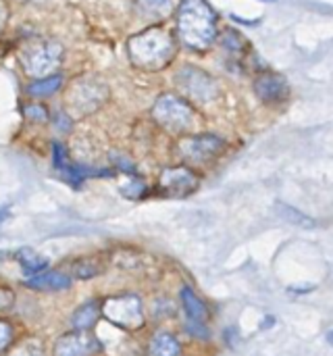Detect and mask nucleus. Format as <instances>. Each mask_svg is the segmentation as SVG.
<instances>
[{
  "mask_svg": "<svg viewBox=\"0 0 333 356\" xmlns=\"http://www.w3.org/2000/svg\"><path fill=\"white\" fill-rule=\"evenodd\" d=\"M100 317H102V300H88L73 313L71 325L77 332H92Z\"/></svg>",
  "mask_w": 333,
  "mask_h": 356,
  "instance_id": "15",
  "label": "nucleus"
},
{
  "mask_svg": "<svg viewBox=\"0 0 333 356\" xmlns=\"http://www.w3.org/2000/svg\"><path fill=\"white\" fill-rule=\"evenodd\" d=\"M102 317L115 327L127 332H138L146 323L142 302L136 294H117L102 298Z\"/></svg>",
  "mask_w": 333,
  "mask_h": 356,
  "instance_id": "3",
  "label": "nucleus"
},
{
  "mask_svg": "<svg viewBox=\"0 0 333 356\" xmlns=\"http://www.w3.org/2000/svg\"><path fill=\"white\" fill-rule=\"evenodd\" d=\"M327 338H330V340H333V334H330V336H327Z\"/></svg>",
  "mask_w": 333,
  "mask_h": 356,
  "instance_id": "29",
  "label": "nucleus"
},
{
  "mask_svg": "<svg viewBox=\"0 0 333 356\" xmlns=\"http://www.w3.org/2000/svg\"><path fill=\"white\" fill-rule=\"evenodd\" d=\"M225 150V142L215 134L186 136L179 140L181 156L192 165H206Z\"/></svg>",
  "mask_w": 333,
  "mask_h": 356,
  "instance_id": "8",
  "label": "nucleus"
},
{
  "mask_svg": "<svg viewBox=\"0 0 333 356\" xmlns=\"http://www.w3.org/2000/svg\"><path fill=\"white\" fill-rule=\"evenodd\" d=\"M284 211L288 213V219H290V221H298V223H302V225H311V221H309L304 215H300V213H296V211H292V209H288V207H284Z\"/></svg>",
  "mask_w": 333,
  "mask_h": 356,
  "instance_id": "27",
  "label": "nucleus"
},
{
  "mask_svg": "<svg viewBox=\"0 0 333 356\" xmlns=\"http://www.w3.org/2000/svg\"><path fill=\"white\" fill-rule=\"evenodd\" d=\"M175 0H136L133 10L144 21H165L171 17Z\"/></svg>",
  "mask_w": 333,
  "mask_h": 356,
  "instance_id": "14",
  "label": "nucleus"
},
{
  "mask_svg": "<svg viewBox=\"0 0 333 356\" xmlns=\"http://www.w3.org/2000/svg\"><path fill=\"white\" fill-rule=\"evenodd\" d=\"M108 98V88L100 79H77L67 92V108L73 117L96 113Z\"/></svg>",
  "mask_w": 333,
  "mask_h": 356,
  "instance_id": "5",
  "label": "nucleus"
},
{
  "mask_svg": "<svg viewBox=\"0 0 333 356\" xmlns=\"http://www.w3.org/2000/svg\"><path fill=\"white\" fill-rule=\"evenodd\" d=\"M25 286L38 292H60V290L71 288V277L69 273H63V271H42V273L31 275L25 282Z\"/></svg>",
  "mask_w": 333,
  "mask_h": 356,
  "instance_id": "13",
  "label": "nucleus"
},
{
  "mask_svg": "<svg viewBox=\"0 0 333 356\" xmlns=\"http://www.w3.org/2000/svg\"><path fill=\"white\" fill-rule=\"evenodd\" d=\"M179 42L196 52H204L217 40V13L206 0H181L177 6Z\"/></svg>",
  "mask_w": 333,
  "mask_h": 356,
  "instance_id": "1",
  "label": "nucleus"
},
{
  "mask_svg": "<svg viewBox=\"0 0 333 356\" xmlns=\"http://www.w3.org/2000/svg\"><path fill=\"white\" fill-rule=\"evenodd\" d=\"M175 83L184 90V94L196 102H211L217 98L219 94V88H217V81L202 69L194 67V65H188L184 69H179L175 73Z\"/></svg>",
  "mask_w": 333,
  "mask_h": 356,
  "instance_id": "7",
  "label": "nucleus"
},
{
  "mask_svg": "<svg viewBox=\"0 0 333 356\" xmlns=\"http://www.w3.org/2000/svg\"><path fill=\"white\" fill-rule=\"evenodd\" d=\"M152 119L169 134H186L194 125V111L184 98L163 94L152 106Z\"/></svg>",
  "mask_w": 333,
  "mask_h": 356,
  "instance_id": "4",
  "label": "nucleus"
},
{
  "mask_svg": "<svg viewBox=\"0 0 333 356\" xmlns=\"http://www.w3.org/2000/svg\"><path fill=\"white\" fill-rule=\"evenodd\" d=\"M4 356H46V350L40 340L31 338V340H25V342L17 344L15 348H10V353Z\"/></svg>",
  "mask_w": 333,
  "mask_h": 356,
  "instance_id": "21",
  "label": "nucleus"
},
{
  "mask_svg": "<svg viewBox=\"0 0 333 356\" xmlns=\"http://www.w3.org/2000/svg\"><path fill=\"white\" fill-rule=\"evenodd\" d=\"M60 83H63L60 75H48V77H42L40 81H33L27 88V92L31 96H50V94H54L60 88Z\"/></svg>",
  "mask_w": 333,
  "mask_h": 356,
  "instance_id": "19",
  "label": "nucleus"
},
{
  "mask_svg": "<svg viewBox=\"0 0 333 356\" xmlns=\"http://www.w3.org/2000/svg\"><path fill=\"white\" fill-rule=\"evenodd\" d=\"M102 271H104L102 261L94 257L77 259L69 265V277H75V280H92V277H98Z\"/></svg>",
  "mask_w": 333,
  "mask_h": 356,
  "instance_id": "17",
  "label": "nucleus"
},
{
  "mask_svg": "<svg viewBox=\"0 0 333 356\" xmlns=\"http://www.w3.org/2000/svg\"><path fill=\"white\" fill-rule=\"evenodd\" d=\"M148 356H181V344L175 336L167 332H159L150 338Z\"/></svg>",
  "mask_w": 333,
  "mask_h": 356,
  "instance_id": "16",
  "label": "nucleus"
},
{
  "mask_svg": "<svg viewBox=\"0 0 333 356\" xmlns=\"http://www.w3.org/2000/svg\"><path fill=\"white\" fill-rule=\"evenodd\" d=\"M15 307V294L8 288H0V313H8Z\"/></svg>",
  "mask_w": 333,
  "mask_h": 356,
  "instance_id": "25",
  "label": "nucleus"
},
{
  "mask_svg": "<svg viewBox=\"0 0 333 356\" xmlns=\"http://www.w3.org/2000/svg\"><path fill=\"white\" fill-rule=\"evenodd\" d=\"M25 117H29V119H35V121H46V117H48V113H46V108H42V106H38V104H29V106H25Z\"/></svg>",
  "mask_w": 333,
  "mask_h": 356,
  "instance_id": "26",
  "label": "nucleus"
},
{
  "mask_svg": "<svg viewBox=\"0 0 333 356\" xmlns=\"http://www.w3.org/2000/svg\"><path fill=\"white\" fill-rule=\"evenodd\" d=\"M13 336H15L13 325H10V323H6V321H0V356L4 355V353L10 348V344H13Z\"/></svg>",
  "mask_w": 333,
  "mask_h": 356,
  "instance_id": "22",
  "label": "nucleus"
},
{
  "mask_svg": "<svg viewBox=\"0 0 333 356\" xmlns=\"http://www.w3.org/2000/svg\"><path fill=\"white\" fill-rule=\"evenodd\" d=\"M159 186L167 196L181 198V196L192 194L198 188V177L188 167H169L161 173Z\"/></svg>",
  "mask_w": 333,
  "mask_h": 356,
  "instance_id": "10",
  "label": "nucleus"
},
{
  "mask_svg": "<svg viewBox=\"0 0 333 356\" xmlns=\"http://www.w3.org/2000/svg\"><path fill=\"white\" fill-rule=\"evenodd\" d=\"M181 305H184V311L188 315V321H190V332H194L196 336H206V321H209V311H206V305L194 294L192 288H181Z\"/></svg>",
  "mask_w": 333,
  "mask_h": 356,
  "instance_id": "12",
  "label": "nucleus"
},
{
  "mask_svg": "<svg viewBox=\"0 0 333 356\" xmlns=\"http://www.w3.org/2000/svg\"><path fill=\"white\" fill-rule=\"evenodd\" d=\"M244 46H246V42H244V38L238 33V31H225V35H223V50H227V54H232V56H236V58H242L244 56Z\"/></svg>",
  "mask_w": 333,
  "mask_h": 356,
  "instance_id": "20",
  "label": "nucleus"
},
{
  "mask_svg": "<svg viewBox=\"0 0 333 356\" xmlns=\"http://www.w3.org/2000/svg\"><path fill=\"white\" fill-rule=\"evenodd\" d=\"M17 261H19L21 269H23L27 275L42 273V271H46V267H48V261H46L42 254H38L35 250H31V248H21V250L17 252Z\"/></svg>",
  "mask_w": 333,
  "mask_h": 356,
  "instance_id": "18",
  "label": "nucleus"
},
{
  "mask_svg": "<svg viewBox=\"0 0 333 356\" xmlns=\"http://www.w3.org/2000/svg\"><path fill=\"white\" fill-rule=\"evenodd\" d=\"M254 92L265 104H279L290 96V88H288L286 79L271 71L261 73L254 79Z\"/></svg>",
  "mask_w": 333,
  "mask_h": 356,
  "instance_id": "11",
  "label": "nucleus"
},
{
  "mask_svg": "<svg viewBox=\"0 0 333 356\" xmlns=\"http://www.w3.org/2000/svg\"><path fill=\"white\" fill-rule=\"evenodd\" d=\"M102 350L100 342L92 336V332H69L63 334L54 346L52 356H98Z\"/></svg>",
  "mask_w": 333,
  "mask_h": 356,
  "instance_id": "9",
  "label": "nucleus"
},
{
  "mask_svg": "<svg viewBox=\"0 0 333 356\" xmlns=\"http://www.w3.org/2000/svg\"><path fill=\"white\" fill-rule=\"evenodd\" d=\"M19 60L25 69V73L33 75V77H48L50 73H54L60 67L63 60V46L54 40H46V42H35L27 48H23V52L19 54Z\"/></svg>",
  "mask_w": 333,
  "mask_h": 356,
  "instance_id": "6",
  "label": "nucleus"
},
{
  "mask_svg": "<svg viewBox=\"0 0 333 356\" xmlns=\"http://www.w3.org/2000/svg\"><path fill=\"white\" fill-rule=\"evenodd\" d=\"M129 60L144 71H161L175 58L177 44L175 38L161 27H150L142 33H136L127 42Z\"/></svg>",
  "mask_w": 333,
  "mask_h": 356,
  "instance_id": "2",
  "label": "nucleus"
},
{
  "mask_svg": "<svg viewBox=\"0 0 333 356\" xmlns=\"http://www.w3.org/2000/svg\"><path fill=\"white\" fill-rule=\"evenodd\" d=\"M54 150H52V159H54V167L56 169H67L71 163H69V159H67V152L63 150V146L58 144V142H54V146H52Z\"/></svg>",
  "mask_w": 333,
  "mask_h": 356,
  "instance_id": "24",
  "label": "nucleus"
},
{
  "mask_svg": "<svg viewBox=\"0 0 333 356\" xmlns=\"http://www.w3.org/2000/svg\"><path fill=\"white\" fill-rule=\"evenodd\" d=\"M265 2H271V0H265Z\"/></svg>",
  "mask_w": 333,
  "mask_h": 356,
  "instance_id": "30",
  "label": "nucleus"
},
{
  "mask_svg": "<svg viewBox=\"0 0 333 356\" xmlns=\"http://www.w3.org/2000/svg\"><path fill=\"white\" fill-rule=\"evenodd\" d=\"M6 21H8V4L4 0H0V33L6 27Z\"/></svg>",
  "mask_w": 333,
  "mask_h": 356,
  "instance_id": "28",
  "label": "nucleus"
},
{
  "mask_svg": "<svg viewBox=\"0 0 333 356\" xmlns=\"http://www.w3.org/2000/svg\"><path fill=\"white\" fill-rule=\"evenodd\" d=\"M144 190H146V186H144V181L138 179V177L129 179V181L121 188V192H123L125 196H129V198H140V196L144 194Z\"/></svg>",
  "mask_w": 333,
  "mask_h": 356,
  "instance_id": "23",
  "label": "nucleus"
}]
</instances>
